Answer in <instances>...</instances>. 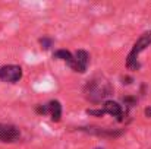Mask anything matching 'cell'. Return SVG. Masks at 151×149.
<instances>
[{"label": "cell", "mask_w": 151, "mask_h": 149, "mask_svg": "<svg viewBox=\"0 0 151 149\" xmlns=\"http://www.w3.org/2000/svg\"><path fill=\"white\" fill-rule=\"evenodd\" d=\"M150 44H151V31L142 34V35L138 38V41L135 43L134 48L131 50V53H129V56H128V60H126V66H128L129 69L138 70V69L141 67V64L138 63V56H139L141 51H144Z\"/></svg>", "instance_id": "obj_2"}, {"label": "cell", "mask_w": 151, "mask_h": 149, "mask_svg": "<svg viewBox=\"0 0 151 149\" xmlns=\"http://www.w3.org/2000/svg\"><path fill=\"white\" fill-rule=\"evenodd\" d=\"M99 149H100V148H99Z\"/></svg>", "instance_id": "obj_14"}, {"label": "cell", "mask_w": 151, "mask_h": 149, "mask_svg": "<svg viewBox=\"0 0 151 149\" xmlns=\"http://www.w3.org/2000/svg\"><path fill=\"white\" fill-rule=\"evenodd\" d=\"M88 63H90V56L87 51L84 50H78L73 56V60L70 63V67L75 70V72H79V73H84L88 67Z\"/></svg>", "instance_id": "obj_4"}, {"label": "cell", "mask_w": 151, "mask_h": 149, "mask_svg": "<svg viewBox=\"0 0 151 149\" xmlns=\"http://www.w3.org/2000/svg\"><path fill=\"white\" fill-rule=\"evenodd\" d=\"M37 111H38L40 114H47V113H49V105H43V107L38 105V107H37Z\"/></svg>", "instance_id": "obj_12"}, {"label": "cell", "mask_w": 151, "mask_h": 149, "mask_svg": "<svg viewBox=\"0 0 151 149\" xmlns=\"http://www.w3.org/2000/svg\"><path fill=\"white\" fill-rule=\"evenodd\" d=\"M103 111H104L106 114H110V115L116 117L119 121L123 120V111H122V107H120L117 102H114V101H106L104 105H103Z\"/></svg>", "instance_id": "obj_6"}, {"label": "cell", "mask_w": 151, "mask_h": 149, "mask_svg": "<svg viewBox=\"0 0 151 149\" xmlns=\"http://www.w3.org/2000/svg\"><path fill=\"white\" fill-rule=\"evenodd\" d=\"M145 115H147V117H151V107L150 108H145Z\"/></svg>", "instance_id": "obj_13"}, {"label": "cell", "mask_w": 151, "mask_h": 149, "mask_svg": "<svg viewBox=\"0 0 151 149\" xmlns=\"http://www.w3.org/2000/svg\"><path fill=\"white\" fill-rule=\"evenodd\" d=\"M87 114H90V115H104L106 113L101 108V110H87Z\"/></svg>", "instance_id": "obj_11"}, {"label": "cell", "mask_w": 151, "mask_h": 149, "mask_svg": "<svg viewBox=\"0 0 151 149\" xmlns=\"http://www.w3.org/2000/svg\"><path fill=\"white\" fill-rule=\"evenodd\" d=\"M21 136V132L16 126L12 124H0V142H16Z\"/></svg>", "instance_id": "obj_5"}, {"label": "cell", "mask_w": 151, "mask_h": 149, "mask_svg": "<svg viewBox=\"0 0 151 149\" xmlns=\"http://www.w3.org/2000/svg\"><path fill=\"white\" fill-rule=\"evenodd\" d=\"M49 113H50L53 121H60V117H62V105H60L59 101H51L50 104H49Z\"/></svg>", "instance_id": "obj_8"}, {"label": "cell", "mask_w": 151, "mask_h": 149, "mask_svg": "<svg viewBox=\"0 0 151 149\" xmlns=\"http://www.w3.org/2000/svg\"><path fill=\"white\" fill-rule=\"evenodd\" d=\"M54 57H56V58H60V60H63V61H66L69 66H70V63H72V60H73V56H72L69 51H66V50H57V51L54 53Z\"/></svg>", "instance_id": "obj_9"}, {"label": "cell", "mask_w": 151, "mask_h": 149, "mask_svg": "<svg viewBox=\"0 0 151 149\" xmlns=\"http://www.w3.org/2000/svg\"><path fill=\"white\" fill-rule=\"evenodd\" d=\"M111 86L109 85V82L106 81H97V79H93L91 82L87 83V88H85V94H87V98L90 99L91 102L97 104L100 102L103 98H106L107 95L111 94Z\"/></svg>", "instance_id": "obj_1"}, {"label": "cell", "mask_w": 151, "mask_h": 149, "mask_svg": "<svg viewBox=\"0 0 151 149\" xmlns=\"http://www.w3.org/2000/svg\"><path fill=\"white\" fill-rule=\"evenodd\" d=\"M40 43H41V46H43L44 50H49L51 47V44H53V41H51L50 38H41Z\"/></svg>", "instance_id": "obj_10"}, {"label": "cell", "mask_w": 151, "mask_h": 149, "mask_svg": "<svg viewBox=\"0 0 151 149\" xmlns=\"http://www.w3.org/2000/svg\"><path fill=\"white\" fill-rule=\"evenodd\" d=\"M22 78V69L16 64H7L0 67V81L6 83H16Z\"/></svg>", "instance_id": "obj_3"}, {"label": "cell", "mask_w": 151, "mask_h": 149, "mask_svg": "<svg viewBox=\"0 0 151 149\" xmlns=\"http://www.w3.org/2000/svg\"><path fill=\"white\" fill-rule=\"evenodd\" d=\"M81 130H85V132L97 135V136H110V138L122 135V132H117V130H113V129H103V127H87V129L81 127Z\"/></svg>", "instance_id": "obj_7"}]
</instances>
